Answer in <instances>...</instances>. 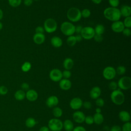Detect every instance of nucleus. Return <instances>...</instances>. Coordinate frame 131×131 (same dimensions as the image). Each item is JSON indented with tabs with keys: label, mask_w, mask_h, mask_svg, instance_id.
Returning a JSON list of instances; mask_svg holds the SVG:
<instances>
[{
	"label": "nucleus",
	"mask_w": 131,
	"mask_h": 131,
	"mask_svg": "<svg viewBox=\"0 0 131 131\" xmlns=\"http://www.w3.org/2000/svg\"><path fill=\"white\" fill-rule=\"evenodd\" d=\"M94 123L97 125L101 124L104 121L103 116L101 113H95L93 116Z\"/></svg>",
	"instance_id": "obj_23"
},
{
	"label": "nucleus",
	"mask_w": 131,
	"mask_h": 131,
	"mask_svg": "<svg viewBox=\"0 0 131 131\" xmlns=\"http://www.w3.org/2000/svg\"><path fill=\"white\" fill-rule=\"evenodd\" d=\"M43 28L46 32L49 33H53L55 32L57 28V22L53 18H47L44 22Z\"/></svg>",
	"instance_id": "obj_5"
},
{
	"label": "nucleus",
	"mask_w": 131,
	"mask_h": 131,
	"mask_svg": "<svg viewBox=\"0 0 131 131\" xmlns=\"http://www.w3.org/2000/svg\"><path fill=\"white\" fill-rule=\"evenodd\" d=\"M51 43L55 48H59L62 45V40L58 36H53L51 39Z\"/></svg>",
	"instance_id": "obj_21"
},
{
	"label": "nucleus",
	"mask_w": 131,
	"mask_h": 131,
	"mask_svg": "<svg viewBox=\"0 0 131 131\" xmlns=\"http://www.w3.org/2000/svg\"><path fill=\"white\" fill-rule=\"evenodd\" d=\"M85 116L84 114L79 111L75 112L73 114V119L74 121L78 123H82L84 122Z\"/></svg>",
	"instance_id": "obj_13"
},
{
	"label": "nucleus",
	"mask_w": 131,
	"mask_h": 131,
	"mask_svg": "<svg viewBox=\"0 0 131 131\" xmlns=\"http://www.w3.org/2000/svg\"><path fill=\"white\" fill-rule=\"evenodd\" d=\"M123 23L125 28H131V17L128 16V17H125Z\"/></svg>",
	"instance_id": "obj_33"
},
{
	"label": "nucleus",
	"mask_w": 131,
	"mask_h": 131,
	"mask_svg": "<svg viewBox=\"0 0 131 131\" xmlns=\"http://www.w3.org/2000/svg\"><path fill=\"white\" fill-rule=\"evenodd\" d=\"M63 66L66 70H71L74 66V61L71 58H66L63 62Z\"/></svg>",
	"instance_id": "obj_22"
},
{
	"label": "nucleus",
	"mask_w": 131,
	"mask_h": 131,
	"mask_svg": "<svg viewBox=\"0 0 131 131\" xmlns=\"http://www.w3.org/2000/svg\"><path fill=\"white\" fill-rule=\"evenodd\" d=\"M83 101L79 97H75L71 99L70 102V107L74 110H78L82 106Z\"/></svg>",
	"instance_id": "obj_11"
},
{
	"label": "nucleus",
	"mask_w": 131,
	"mask_h": 131,
	"mask_svg": "<svg viewBox=\"0 0 131 131\" xmlns=\"http://www.w3.org/2000/svg\"><path fill=\"white\" fill-rule=\"evenodd\" d=\"M26 97V93L22 90H18L14 93V98L18 101H21Z\"/></svg>",
	"instance_id": "obj_25"
},
{
	"label": "nucleus",
	"mask_w": 131,
	"mask_h": 131,
	"mask_svg": "<svg viewBox=\"0 0 131 131\" xmlns=\"http://www.w3.org/2000/svg\"><path fill=\"white\" fill-rule=\"evenodd\" d=\"M49 77L53 81H59L62 78V72L58 69H53L50 72Z\"/></svg>",
	"instance_id": "obj_10"
},
{
	"label": "nucleus",
	"mask_w": 131,
	"mask_h": 131,
	"mask_svg": "<svg viewBox=\"0 0 131 131\" xmlns=\"http://www.w3.org/2000/svg\"><path fill=\"white\" fill-rule=\"evenodd\" d=\"M82 27L80 25H78L77 26H75V33H76L77 34H80L81 31L82 29Z\"/></svg>",
	"instance_id": "obj_49"
},
{
	"label": "nucleus",
	"mask_w": 131,
	"mask_h": 131,
	"mask_svg": "<svg viewBox=\"0 0 131 131\" xmlns=\"http://www.w3.org/2000/svg\"><path fill=\"white\" fill-rule=\"evenodd\" d=\"M108 3L112 7L117 8L119 5V0H108Z\"/></svg>",
	"instance_id": "obj_39"
},
{
	"label": "nucleus",
	"mask_w": 131,
	"mask_h": 131,
	"mask_svg": "<svg viewBox=\"0 0 131 131\" xmlns=\"http://www.w3.org/2000/svg\"><path fill=\"white\" fill-rule=\"evenodd\" d=\"M119 118L121 121L124 122H129L130 120V114L126 111L123 110L119 112Z\"/></svg>",
	"instance_id": "obj_18"
},
{
	"label": "nucleus",
	"mask_w": 131,
	"mask_h": 131,
	"mask_svg": "<svg viewBox=\"0 0 131 131\" xmlns=\"http://www.w3.org/2000/svg\"><path fill=\"white\" fill-rule=\"evenodd\" d=\"M101 93V89L97 86H94L92 88L90 92V97L93 99H96L99 98Z\"/></svg>",
	"instance_id": "obj_17"
},
{
	"label": "nucleus",
	"mask_w": 131,
	"mask_h": 131,
	"mask_svg": "<svg viewBox=\"0 0 131 131\" xmlns=\"http://www.w3.org/2000/svg\"><path fill=\"white\" fill-rule=\"evenodd\" d=\"M119 10L121 16L125 17L130 16L131 8L130 6L128 5H123Z\"/></svg>",
	"instance_id": "obj_19"
},
{
	"label": "nucleus",
	"mask_w": 131,
	"mask_h": 131,
	"mask_svg": "<svg viewBox=\"0 0 131 131\" xmlns=\"http://www.w3.org/2000/svg\"><path fill=\"white\" fill-rule=\"evenodd\" d=\"M84 122L86 123V124L88 125H91L94 123V120L93 117L92 116H87L85 117L84 119Z\"/></svg>",
	"instance_id": "obj_38"
},
{
	"label": "nucleus",
	"mask_w": 131,
	"mask_h": 131,
	"mask_svg": "<svg viewBox=\"0 0 131 131\" xmlns=\"http://www.w3.org/2000/svg\"><path fill=\"white\" fill-rule=\"evenodd\" d=\"M3 25L2 24V23L0 21V31L2 30L3 29Z\"/></svg>",
	"instance_id": "obj_56"
},
{
	"label": "nucleus",
	"mask_w": 131,
	"mask_h": 131,
	"mask_svg": "<svg viewBox=\"0 0 131 131\" xmlns=\"http://www.w3.org/2000/svg\"><path fill=\"white\" fill-rule=\"evenodd\" d=\"M34 42L37 45H41L45 40V36L43 34L35 33L33 37Z\"/></svg>",
	"instance_id": "obj_20"
},
{
	"label": "nucleus",
	"mask_w": 131,
	"mask_h": 131,
	"mask_svg": "<svg viewBox=\"0 0 131 131\" xmlns=\"http://www.w3.org/2000/svg\"><path fill=\"white\" fill-rule=\"evenodd\" d=\"M36 124L35 119L32 117L28 118L25 121V125L28 128L33 127Z\"/></svg>",
	"instance_id": "obj_26"
},
{
	"label": "nucleus",
	"mask_w": 131,
	"mask_h": 131,
	"mask_svg": "<svg viewBox=\"0 0 131 131\" xmlns=\"http://www.w3.org/2000/svg\"><path fill=\"white\" fill-rule=\"evenodd\" d=\"M48 125V128L52 131H60L63 128V122L57 118L51 119Z\"/></svg>",
	"instance_id": "obj_6"
},
{
	"label": "nucleus",
	"mask_w": 131,
	"mask_h": 131,
	"mask_svg": "<svg viewBox=\"0 0 131 131\" xmlns=\"http://www.w3.org/2000/svg\"><path fill=\"white\" fill-rule=\"evenodd\" d=\"M77 41L75 38V36L74 35H71L68 36L67 39V43L69 47H73L75 45Z\"/></svg>",
	"instance_id": "obj_28"
},
{
	"label": "nucleus",
	"mask_w": 131,
	"mask_h": 131,
	"mask_svg": "<svg viewBox=\"0 0 131 131\" xmlns=\"http://www.w3.org/2000/svg\"><path fill=\"white\" fill-rule=\"evenodd\" d=\"M81 17L83 18H88L91 15V11L89 9H84L81 11Z\"/></svg>",
	"instance_id": "obj_35"
},
{
	"label": "nucleus",
	"mask_w": 131,
	"mask_h": 131,
	"mask_svg": "<svg viewBox=\"0 0 131 131\" xmlns=\"http://www.w3.org/2000/svg\"><path fill=\"white\" fill-rule=\"evenodd\" d=\"M95 33L96 34H99V35H102L105 30V28L103 25L101 24H98L96 26L95 29Z\"/></svg>",
	"instance_id": "obj_29"
},
{
	"label": "nucleus",
	"mask_w": 131,
	"mask_h": 131,
	"mask_svg": "<svg viewBox=\"0 0 131 131\" xmlns=\"http://www.w3.org/2000/svg\"><path fill=\"white\" fill-rule=\"evenodd\" d=\"M82 106H83V107L84 108L90 109L92 107V104L91 102H90V101H84V102H83Z\"/></svg>",
	"instance_id": "obj_43"
},
{
	"label": "nucleus",
	"mask_w": 131,
	"mask_h": 131,
	"mask_svg": "<svg viewBox=\"0 0 131 131\" xmlns=\"http://www.w3.org/2000/svg\"><path fill=\"white\" fill-rule=\"evenodd\" d=\"M101 110L100 107H97L96 108V113H101Z\"/></svg>",
	"instance_id": "obj_55"
},
{
	"label": "nucleus",
	"mask_w": 131,
	"mask_h": 131,
	"mask_svg": "<svg viewBox=\"0 0 131 131\" xmlns=\"http://www.w3.org/2000/svg\"><path fill=\"white\" fill-rule=\"evenodd\" d=\"M33 1H38V0H33Z\"/></svg>",
	"instance_id": "obj_57"
},
{
	"label": "nucleus",
	"mask_w": 131,
	"mask_h": 131,
	"mask_svg": "<svg viewBox=\"0 0 131 131\" xmlns=\"http://www.w3.org/2000/svg\"><path fill=\"white\" fill-rule=\"evenodd\" d=\"M39 131H50V129L48 128V127L46 126H43L39 128Z\"/></svg>",
	"instance_id": "obj_52"
},
{
	"label": "nucleus",
	"mask_w": 131,
	"mask_h": 131,
	"mask_svg": "<svg viewBox=\"0 0 131 131\" xmlns=\"http://www.w3.org/2000/svg\"><path fill=\"white\" fill-rule=\"evenodd\" d=\"M110 96L112 101L116 105H121L124 102V95L123 93L119 89H117L112 91Z\"/></svg>",
	"instance_id": "obj_2"
},
{
	"label": "nucleus",
	"mask_w": 131,
	"mask_h": 131,
	"mask_svg": "<svg viewBox=\"0 0 131 131\" xmlns=\"http://www.w3.org/2000/svg\"><path fill=\"white\" fill-rule=\"evenodd\" d=\"M103 15L105 18L113 22L119 20L121 17L120 10L112 7L105 8L103 11Z\"/></svg>",
	"instance_id": "obj_1"
},
{
	"label": "nucleus",
	"mask_w": 131,
	"mask_h": 131,
	"mask_svg": "<svg viewBox=\"0 0 131 131\" xmlns=\"http://www.w3.org/2000/svg\"><path fill=\"white\" fill-rule=\"evenodd\" d=\"M72 131H86L85 128L82 126H77L74 127Z\"/></svg>",
	"instance_id": "obj_48"
},
{
	"label": "nucleus",
	"mask_w": 131,
	"mask_h": 131,
	"mask_svg": "<svg viewBox=\"0 0 131 131\" xmlns=\"http://www.w3.org/2000/svg\"><path fill=\"white\" fill-rule=\"evenodd\" d=\"M33 3V0H24V4L26 6H30Z\"/></svg>",
	"instance_id": "obj_50"
},
{
	"label": "nucleus",
	"mask_w": 131,
	"mask_h": 131,
	"mask_svg": "<svg viewBox=\"0 0 131 131\" xmlns=\"http://www.w3.org/2000/svg\"><path fill=\"white\" fill-rule=\"evenodd\" d=\"M4 16V13L3 10L0 8V21L3 19Z\"/></svg>",
	"instance_id": "obj_54"
},
{
	"label": "nucleus",
	"mask_w": 131,
	"mask_h": 131,
	"mask_svg": "<svg viewBox=\"0 0 131 131\" xmlns=\"http://www.w3.org/2000/svg\"><path fill=\"white\" fill-rule=\"evenodd\" d=\"M52 113H53V115H54V116L56 118H58L60 117L62 115L63 112L61 108H60L59 107H58V106H55V107H53V109L52 111Z\"/></svg>",
	"instance_id": "obj_27"
},
{
	"label": "nucleus",
	"mask_w": 131,
	"mask_h": 131,
	"mask_svg": "<svg viewBox=\"0 0 131 131\" xmlns=\"http://www.w3.org/2000/svg\"><path fill=\"white\" fill-rule=\"evenodd\" d=\"M94 40L98 42H100L102 41L103 40V36H102V35H99V34H95L94 37Z\"/></svg>",
	"instance_id": "obj_44"
},
{
	"label": "nucleus",
	"mask_w": 131,
	"mask_h": 131,
	"mask_svg": "<svg viewBox=\"0 0 131 131\" xmlns=\"http://www.w3.org/2000/svg\"><path fill=\"white\" fill-rule=\"evenodd\" d=\"M95 4H99L101 3L102 0H91Z\"/></svg>",
	"instance_id": "obj_53"
},
{
	"label": "nucleus",
	"mask_w": 131,
	"mask_h": 131,
	"mask_svg": "<svg viewBox=\"0 0 131 131\" xmlns=\"http://www.w3.org/2000/svg\"><path fill=\"white\" fill-rule=\"evenodd\" d=\"M108 88H109L110 90H112V91L117 90V88H118L117 83L114 81L110 82L108 84Z\"/></svg>",
	"instance_id": "obj_37"
},
{
	"label": "nucleus",
	"mask_w": 131,
	"mask_h": 131,
	"mask_svg": "<svg viewBox=\"0 0 131 131\" xmlns=\"http://www.w3.org/2000/svg\"><path fill=\"white\" fill-rule=\"evenodd\" d=\"M63 128L66 131H72L74 128V124L71 120L67 119L63 122Z\"/></svg>",
	"instance_id": "obj_24"
},
{
	"label": "nucleus",
	"mask_w": 131,
	"mask_h": 131,
	"mask_svg": "<svg viewBox=\"0 0 131 131\" xmlns=\"http://www.w3.org/2000/svg\"><path fill=\"white\" fill-rule=\"evenodd\" d=\"M121 131H131V123L130 122H125L121 127Z\"/></svg>",
	"instance_id": "obj_34"
},
{
	"label": "nucleus",
	"mask_w": 131,
	"mask_h": 131,
	"mask_svg": "<svg viewBox=\"0 0 131 131\" xmlns=\"http://www.w3.org/2000/svg\"><path fill=\"white\" fill-rule=\"evenodd\" d=\"M124 28L123 22L120 20L114 21L111 25L112 30L116 33L122 32Z\"/></svg>",
	"instance_id": "obj_12"
},
{
	"label": "nucleus",
	"mask_w": 131,
	"mask_h": 131,
	"mask_svg": "<svg viewBox=\"0 0 131 131\" xmlns=\"http://www.w3.org/2000/svg\"><path fill=\"white\" fill-rule=\"evenodd\" d=\"M110 131H121V127L119 125H115L111 127Z\"/></svg>",
	"instance_id": "obj_47"
},
{
	"label": "nucleus",
	"mask_w": 131,
	"mask_h": 131,
	"mask_svg": "<svg viewBox=\"0 0 131 131\" xmlns=\"http://www.w3.org/2000/svg\"><path fill=\"white\" fill-rule=\"evenodd\" d=\"M125 72H126V68L125 67H124L123 66H118L116 70V74H117L119 75H122L124 74Z\"/></svg>",
	"instance_id": "obj_32"
},
{
	"label": "nucleus",
	"mask_w": 131,
	"mask_h": 131,
	"mask_svg": "<svg viewBox=\"0 0 131 131\" xmlns=\"http://www.w3.org/2000/svg\"><path fill=\"white\" fill-rule=\"evenodd\" d=\"M67 16L70 21L77 22L81 18V11L77 8L72 7L68 10Z\"/></svg>",
	"instance_id": "obj_3"
},
{
	"label": "nucleus",
	"mask_w": 131,
	"mask_h": 131,
	"mask_svg": "<svg viewBox=\"0 0 131 131\" xmlns=\"http://www.w3.org/2000/svg\"><path fill=\"white\" fill-rule=\"evenodd\" d=\"M8 90L6 86L5 85L0 86V95H5L7 94Z\"/></svg>",
	"instance_id": "obj_41"
},
{
	"label": "nucleus",
	"mask_w": 131,
	"mask_h": 131,
	"mask_svg": "<svg viewBox=\"0 0 131 131\" xmlns=\"http://www.w3.org/2000/svg\"><path fill=\"white\" fill-rule=\"evenodd\" d=\"M75 26L72 23L69 21H64L60 26L61 32L66 36L73 35L75 33Z\"/></svg>",
	"instance_id": "obj_4"
},
{
	"label": "nucleus",
	"mask_w": 131,
	"mask_h": 131,
	"mask_svg": "<svg viewBox=\"0 0 131 131\" xmlns=\"http://www.w3.org/2000/svg\"><path fill=\"white\" fill-rule=\"evenodd\" d=\"M62 77H63L64 79H69L71 76V72L70 71V70H65L62 72Z\"/></svg>",
	"instance_id": "obj_40"
},
{
	"label": "nucleus",
	"mask_w": 131,
	"mask_h": 131,
	"mask_svg": "<svg viewBox=\"0 0 131 131\" xmlns=\"http://www.w3.org/2000/svg\"><path fill=\"white\" fill-rule=\"evenodd\" d=\"M59 87L61 89L64 91H68L72 86V83L70 80L68 79H61L59 81Z\"/></svg>",
	"instance_id": "obj_16"
},
{
	"label": "nucleus",
	"mask_w": 131,
	"mask_h": 131,
	"mask_svg": "<svg viewBox=\"0 0 131 131\" xmlns=\"http://www.w3.org/2000/svg\"><path fill=\"white\" fill-rule=\"evenodd\" d=\"M104 101L101 98H98L96 99V104L99 107H102L104 105Z\"/></svg>",
	"instance_id": "obj_36"
},
{
	"label": "nucleus",
	"mask_w": 131,
	"mask_h": 131,
	"mask_svg": "<svg viewBox=\"0 0 131 131\" xmlns=\"http://www.w3.org/2000/svg\"><path fill=\"white\" fill-rule=\"evenodd\" d=\"M103 76L106 80H111L115 78L116 75V70L111 66L105 67L102 72Z\"/></svg>",
	"instance_id": "obj_9"
},
{
	"label": "nucleus",
	"mask_w": 131,
	"mask_h": 131,
	"mask_svg": "<svg viewBox=\"0 0 131 131\" xmlns=\"http://www.w3.org/2000/svg\"><path fill=\"white\" fill-rule=\"evenodd\" d=\"M46 105L49 107H54L57 105L59 103V100L56 96H51L46 100Z\"/></svg>",
	"instance_id": "obj_14"
},
{
	"label": "nucleus",
	"mask_w": 131,
	"mask_h": 131,
	"mask_svg": "<svg viewBox=\"0 0 131 131\" xmlns=\"http://www.w3.org/2000/svg\"><path fill=\"white\" fill-rule=\"evenodd\" d=\"M122 33L125 36H129L131 35V30L130 28H124V29L122 31Z\"/></svg>",
	"instance_id": "obj_42"
},
{
	"label": "nucleus",
	"mask_w": 131,
	"mask_h": 131,
	"mask_svg": "<svg viewBox=\"0 0 131 131\" xmlns=\"http://www.w3.org/2000/svg\"><path fill=\"white\" fill-rule=\"evenodd\" d=\"M117 84L118 87L121 90H128L131 87V78L129 76H123L119 79Z\"/></svg>",
	"instance_id": "obj_7"
},
{
	"label": "nucleus",
	"mask_w": 131,
	"mask_h": 131,
	"mask_svg": "<svg viewBox=\"0 0 131 131\" xmlns=\"http://www.w3.org/2000/svg\"><path fill=\"white\" fill-rule=\"evenodd\" d=\"M75 38H76V39L77 42V41H78V42H80V41H81L82 40V36H81V35H80V34H77V35H76V36H75Z\"/></svg>",
	"instance_id": "obj_51"
},
{
	"label": "nucleus",
	"mask_w": 131,
	"mask_h": 131,
	"mask_svg": "<svg viewBox=\"0 0 131 131\" xmlns=\"http://www.w3.org/2000/svg\"><path fill=\"white\" fill-rule=\"evenodd\" d=\"M31 68V64L29 61L25 62L21 66V70L24 72H27L30 70Z\"/></svg>",
	"instance_id": "obj_30"
},
{
	"label": "nucleus",
	"mask_w": 131,
	"mask_h": 131,
	"mask_svg": "<svg viewBox=\"0 0 131 131\" xmlns=\"http://www.w3.org/2000/svg\"><path fill=\"white\" fill-rule=\"evenodd\" d=\"M21 90H23L24 91H27L28 90H29V85L27 82H23L21 84Z\"/></svg>",
	"instance_id": "obj_46"
},
{
	"label": "nucleus",
	"mask_w": 131,
	"mask_h": 131,
	"mask_svg": "<svg viewBox=\"0 0 131 131\" xmlns=\"http://www.w3.org/2000/svg\"><path fill=\"white\" fill-rule=\"evenodd\" d=\"M9 5L13 8H16L19 6L21 3V0H8Z\"/></svg>",
	"instance_id": "obj_31"
},
{
	"label": "nucleus",
	"mask_w": 131,
	"mask_h": 131,
	"mask_svg": "<svg viewBox=\"0 0 131 131\" xmlns=\"http://www.w3.org/2000/svg\"><path fill=\"white\" fill-rule=\"evenodd\" d=\"M26 97L30 101H34L38 98V93L34 90L29 89L26 93Z\"/></svg>",
	"instance_id": "obj_15"
},
{
	"label": "nucleus",
	"mask_w": 131,
	"mask_h": 131,
	"mask_svg": "<svg viewBox=\"0 0 131 131\" xmlns=\"http://www.w3.org/2000/svg\"><path fill=\"white\" fill-rule=\"evenodd\" d=\"M45 32L44 28L41 26H38L35 28V33L43 34Z\"/></svg>",
	"instance_id": "obj_45"
},
{
	"label": "nucleus",
	"mask_w": 131,
	"mask_h": 131,
	"mask_svg": "<svg viewBox=\"0 0 131 131\" xmlns=\"http://www.w3.org/2000/svg\"><path fill=\"white\" fill-rule=\"evenodd\" d=\"M82 38L90 40L93 38L95 34L94 29L91 27H85L82 28L80 34Z\"/></svg>",
	"instance_id": "obj_8"
}]
</instances>
